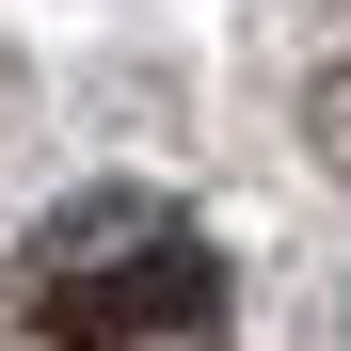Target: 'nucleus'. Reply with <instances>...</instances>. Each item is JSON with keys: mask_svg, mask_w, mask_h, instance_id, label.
<instances>
[{"mask_svg": "<svg viewBox=\"0 0 351 351\" xmlns=\"http://www.w3.org/2000/svg\"><path fill=\"white\" fill-rule=\"evenodd\" d=\"M304 128H319V160H351V80H319V96H304Z\"/></svg>", "mask_w": 351, "mask_h": 351, "instance_id": "nucleus-1", "label": "nucleus"}]
</instances>
